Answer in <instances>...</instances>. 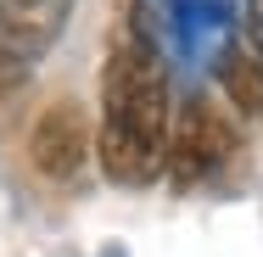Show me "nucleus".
Instances as JSON below:
<instances>
[{
    "mask_svg": "<svg viewBox=\"0 0 263 257\" xmlns=\"http://www.w3.org/2000/svg\"><path fill=\"white\" fill-rule=\"evenodd\" d=\"M174 134V84H168V34L152 0H129L112 23L101 67V129L96 151L112 185H152L168 162Z\"/></svg>",
    "mask_w": 263,
    "mask_h": 257,
    "instance_id": "nucleus-1",
    "label": "nucleus"
},
{
    "mask_svg": "<svg viewBox=\"0 0 263 257\" xmlns=\"http://www.w3.org/2000/svg\"><path fill=\"white\" fill-rule=\"evenodd\" d=\"M241 151V134L230 123V112H218L213 95H191V101L174 112V134H168V162L162 173L179 185V190H196L218 179Z\"/></svg>",
    "mask_w": 263,
    "mask_h": 257,
    "instance_id": "nucleus-2",
    "label": "nucleus"
},
{
    "mask_svg": "<svg viewBox=\"0 0 263 257\" xmlns=\"http://www.w3.org/2000/svg\"><path fill=\"white\" fill-rule=\"evenodd\" d=\"M90 151H96V129H90L84 106L67 101V95L51 101L34 117V129H28V162H34V173L51 179V185H73V179L84 173Z\"/></svg>",
    "mask_w": 263,
    "mask_h": 257,
    "instance_id": "nucleus-3",
    "label": "nucleus"
},
{
    "mask_svg": "<svg viewBox=\"0 0 263 257\" xmlns=\"http://www.w3.org/2000/svg\"><path fill=\"white\" fill-rule=\"evenodd\" d=\"M168 45L185 62H208L230 45V23H235V0H152Z\"/></svg>",
    "mask_w": 263,
    "mask_h": 257,
    "instance_id": "nucleus-4",
    "label": "nucleus"
},
{
    "mask_svg": "<svg viewBox=\"0 0 263 257\" xmlns=\"http://www.w3.org/2000/svg\"><path fill=\"white\" fill-rule=\"evenodd\" d=\"M67 11H73V0H0V45L40 62L56 45Z\"/></svg>",
    "mask_w": 263,
    "mask_h": 257,
    "instance_id": "nucleus-5",
    "label": "nucleus"
},
{
    "mask_svg": "<svg viewBox=\"0 0 263 257\" xmlns=\"http://www.w3.org/2000/svg\"><path fill=\"white\" fill-rule=\"evenodd\" d=\"M218 67H224V95L241 106V117H263V62L247 45H224Z\"/></svg>",
    "mask_w": 263,
    "mask_h": 257,
    "instance_id": "nucleus-6",
    "label": "nucleus"
},
{
    "mask_svg": "<svg viewBox=\"0 0 263 257\" xmlns=\"http://www.w3.org/2000/svg\"><path fill=\"white\" fill-rule=\"evenodd\" d=\"M28 78H34V56L0 45V140L23 123V106H28Z\"/></svg>",
    "mask_w": 263,
    "mask_h": 257,
    "instance_id": "nucleus-7",
    "label": "nucleus"
},
{
    "mask_svg": "<svg viewBox=\"0 0 263 257\" xmlns=\"http://www.w3.org/2000/svg\"><path fill=\"white\" fill-rule=\"evenodd\" d=\"M241 23H247V51L263 62V0H241Z\"/></svg>",
    "mask_w": 263,
    "mask_h": 257,
    "instance_id": "nucleus-8",
    "label": "nucleus"
}]
</instances>
